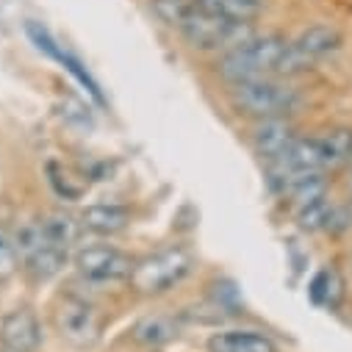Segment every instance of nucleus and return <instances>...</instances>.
Returning a JSON list of instances; mask_svg holds the SVG:
<instances>
[{
	"mask_svg": "<svg viewBox=\"0 0 352 352\" xmlns=\"http://www.w3.org/2000/svg\"><path fill=\"white\" fill-rule=\"evenodd\" d=\"M289 39L278 36V34H267V36H252L244 45L222 53L217 69L219 75L236 86L244 80H255V78H270V75H280V64H283V53H286Z\"/></svg>",
	"mask_w": 352,
	"mask_h": 352,
	"instance_id": "nucleus-1",
	"label": "nucleus"
},
{
	"mask_svg": "<svg viewBox=\"0 0 352 352\" xmlns=\"http://www.w3.org/2000/svg\"><path fill=\"white\" fill-rule=\"evenodd\" d=\"M230 100L236 111L252 117V120H272V117H289L300 109L302 98L292 83L270 75L236 83L230 89Z\"/></svg>",
	"mask_w": 352,
	"mask_h": 352,
	"instance_id": "nucleus-2",
	"label": "nucleus"
},
{
	"mask_svg": "<svg viewBox=\"0 0 352 352\" xmlns=\"http://www.w3.org/2000/svg\"><path fill=\"white\" fill-rule=\"evenodd\" d=\"M192 267H195V258L189 250L166 247V250H158V252L136 261L128 280H131L133 292L153 297V294H164V292L175 289L181 280H186Z\"/></svg>",
	"mask_w": 352,
	"mask_h": 352,
	"instance_id": "nucleus-3",
	"label": "nucleus"
},
{
	"mask_svg": "<svg viewBox=\"0 0 352 352\" xmlns=\"http://www.w3.org/2000/svg\"><path fill=\"white\" fill-rule=\"evenodd\" d=\"M184 34V39L197 47V50H211V53H228L239 45H244L247 39H252V28L250 23H236V20H228L222 14H214L203 6H197L189 20L178 28Z\"/></svg>",
	"mask_w": 352,
	"mask_h": 352,
	"instance_id": "nucleus-4",
	"label": "nucleus"
},
{
	"mask_svg": "<svg viewBox=\"0 0 352 352\" xmlns=\"http://www.w3.org/2000/svg\"><path fill=\"white\" fill-rule=\"evenodd\" d=\"M341 45H344V34L336 25H327V23L311 25L300 36L289 39L286 53H283V64H280V75L305 72L314 64H319L322 58H327L330 53H336Z\"/></svg>",
	"mask_w": 352,
	"mask_h": 352,
	"instance_id": "nucleus-5",
	"label": "nucleus"
},
{
	"mask_svg": "<svg viewBox=\"0 0 352 352\" xmlns=\"http://www.w3.org/2000/svg\"><path fill=\"white\" fill-rule=\"evenodd\" d=\"M136 261L111 244H89L75 252V270L86 283H117L128 280Z\"/></svg>",
	"mask_w": 352,
	"mask_h": 352,
	"instance_id": "nucleus-6",
	"label": "nucleus"
},
{
	"mask_svg": "<svg viewBox=\"0 0 352 352\" xmlns=\"http://www.w3.org/2000/svg\"><path fill=\"white\" fill-rule=\"evenodd\" d=\"M56 327L69 346L89 349L100 338V314L89 300L67 294L56 308Z\"/></svg>",
	"mask_w": 352,
	"mask_h": 352,
	"instance_id": "nucleus-7",
	"label": "nucleus"
},
{
	"mask_svg": "<svg viewBox=\"0 0 352 352\" xmlns=\"http://www.w3.org/2000/svg\"><path fill=\"white\" fill-rule=\"evenodd\" d=\"M42 346V324L31 308H14L0 319V349L36 352Z\"/></svg>",
	"mask_w": 352,
	"mask_h": 352,
	"instance_id": "nucleus-8",
	"label": "nucleus"
},
{
	"mask_svg": "<svg viewBox=\"0 0 352 352\" xmlns=\"http://www.w3.org/2000/svg\"><path fill=\"white\" fill-rule=\"evenodd\" d=\"M250 139H252L255 153L270 164V161H278L280 155H286L289 147L300 136H297V128L289 117H272V120H258Z\"/></svg>",
	"mask_w": 352,
	"mask_h": 352,
	"instance_id": "nucleus-9",
	"label": "nucleus"
},
{
	"mask_svg": "<svg viewBox=\"0 0 352 352\" xmlns=\"http://www.w3.org/2000/svg\"><path fill=\"white\" fill-rule=\"evenodd\" d=\"M28 36L36 42V47H39L42 53H47L50 58L61 61V64H64V69H67L69 75H75V78H78V80L86 86V92H89L95 100H103V95H100V86H98V80L89 75V69H86V67H83V64H80V61H78L72 53H67V50H64V47H61V45H58V42H56V39H53V36H50L45 28H39V25H34V23H31V25H28Z\"/></svg>",
	"mask_w": 352,
	"mask_h": 352,
	"instance_id": "nucleus-10",
	"label": "nucleus"
},
{
	"mask_svg": "<svg viewBox=\"0 0 352 352\" xmlns=\"http://www.w3.org/2000/svg\"><path fill=\"white\" fill-rule=\"evenodd\" d=\"M133 214L122 203H95L86 206L80 214V228L95 236H114L131 225Z\"/></svg>",
	"mask_w": 352,
	"mask_h": 352,
	"instance_id": "nucleus-11",
	"label": "nucleus"
},
{
	"mask_svg": "<svg viewBox=\"0 0 352 352\" xmlns=\"http://www.w3.org/2000/svg\"><path fill=\"white\" fill-rule=\"evenodd\" d=\"M208 352H278V344L258 330H219L208 338Z\"/></svg>",
	"mask_w": 352,
	"mask_h": 352,
	"instance_id": "nucleus-12",
	"label": "nucleus"
},
{
	"mask_svg": "<svg viewBox=\"0 0 352 352\" xmlns=\"http://www.w3.org/2000/svg\"><path fill=\"white\" fill-rule=\"evenodd\" d=\"M178 333H181V322L169 314H147L131 330L133 341L142 346H161V344L172 341Z\"/></svg>",
	"mask_w": 352,
	"mask_h": 352,
	"instance_id": "nucleus-13",
	"label": "nucleus"
},
{
	"mask_svg": "<svg viewBox=\"0 0 352 352\" xmlns=\"http://www.w3.org/2000/svg\"><path fill=\"white\" fill-rule=\"evenodd\" d=\"M67 258H69L67 250H58V247H53V244L45 239L34 252H28V255L23 258V267L28 270V275H31L34 280H50V278H56V275L64 270Z\"/></svg>",
	"mask_w": 352,
	"mask_h": 352,
	"instance_id": "nucleus-14",
	"label": "nucleus"
},
{
	"mask_svg": "<svg viewBox=\"0 0 352 352\" xmlns=\"http://www.w3.org/2000/svg\"><path fill=\"white\" fill-rule=\"evenodd\" d=\"M197 3L214 14H222L236 23H252L267 9V0H197Z\"/></svg>",
	"mask_w": 352,
	"mask_h": 352,
	"instance_id": "nucleus-15",
	"label": "nucleus"
},
{
	"mask_svg": "<svg viewBox=\"0 0 352 352\" xmlns=\"http://www.w3.org/2000/svg\"><path fill=\"white\" fill-rule=\"evenodd\" d=\"M308 297L314 305L322 308H338L341 297H344V283L338 278L336 270H319L308 286Z\"/></svg>",
	"mask_w": 352,
	"mask_h": 352,
	"instance_id": "nucleus-16",
	"label": "nucleus"
},
{
	"mask_svg": "<svg viewBox=\"0 0 352 352\" xmlns=\"http://www.w3.org/2000/svg\"><path fill=\"white\" fill-rule=\"evenodd\" d=\"M42 233L45 239L58 247V250H72V244L78 241V233H80V222H75L69 214H47L42 219Z\"/></svg>",
	"mask_w": 352,
	"mask_h": 352,
	"instance_id": "nucleus-17",
	"label": "nucleus"
},
{
	"mask_svg": "<svg viewBox=\"0 0 352 352\" xmlns=\"http://www.w3.org/2000/svg\"><path fill=\"white\" fill-rule=\"evenodd\" d=\"M23 267V258H20V247L12 230H6L0 225V283L12 280L17 275V270Z\"/></svg>",
	"mask_w": 352,
	"mask_h": 352,
	"instance_id": "nucleus-18",
	"label": "nucleus"
},
{
	"mask_svg": "<svg viewBox=\"0 0 352 352\" xmlns=\"http://www.w3.org/2000/svg\"><path fill=\"white\" fill-rule=\"evenodd\" d=\"M197 6V0H153V12L172 28H181Z\"/></svg>",
	"mask_w": 352,
	"mask_h": 352,
	"instance_id": "nucleus-19",
	"label": "nucleus"
},
{
	"mask_svg": "<svg viewBox=\"0 0 352 352\" xmlns=\"http://www.w3.org/2000/svg\"><path fill=\"white\" fill-rule=\"evenodd\" d=\"M0 352H6V349H0Z\"/></svg>",
	"mask_w": 352,
	"mask_h": 352,
	"instance_id": "nucleus-20",
	"label": "nucleus"
}]
</instances>
